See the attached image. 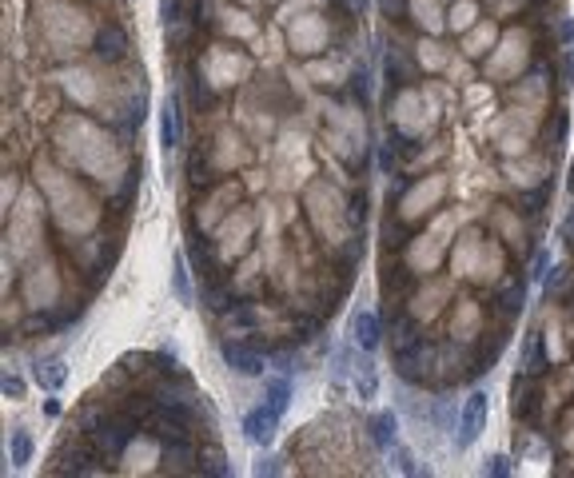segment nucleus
<instances>
[{"label": "nucleus", "instance_id": "nucleus-27", "mask_svg": "<svg viewBox=\"0 0 574 478\" xmlns=\"http://www.w3.org/2000/svg\"><path fill=\"white\" fill-rule=\"evenodd\" d=\"M547 187H535V192H527V196H522V212H527V215H539L542 212V207H547Z\"/></svg>", "mask_w": 574, "mask_h": 478}, {"label": "nucleus", "instance_id": "nucleus-15", "mask_svg": "<svg viewBox=\"0 0 574 478\" xmlns=\"http://www.w3.org/2000/svg\"><path fill=\"white\" fill-rule=\"evenodd\" d=\"M268 406L284 418V411L291 406V383H287V378H271V383H268Z\"/></svg>", "mask_w": 574, "mask_h": 478}, {"label": "nucleus", "instance_id": "nucleus-24", "mask_svg": "<svg viewBox=\"0 0 574 478\" xmlns=\"http://www.w3.org/2000/svg\"><path fill=\"white\" fill-rule=\"evenodd\" d=\"M196 474H231V463L224 454H204V463L196 458Z\"/></svg>", "mask_w": 574, "mask_h": 478}, {"label": "nucleus", "instance_id": "nucleus-30", "mask_svg": "<svg viewBox=\"0 0 574 478\" xmlns=\"http://www.w3.org/2000/svg\"><path fill=\"white\" fill-rule=\"evenodd\" d=\"M567 283H570V267H555L550 279H547V295H559Z\"/></svg>", "mask_w": 574, "mask_h": 478}, {"label": "nucleus", "instance_id": "nucleus-29", "mask_svg": "<svg viewBox=\"0 0 574 478\" xmlns=\"http://www.w3.org/2000/svg\"><path fill=\"white\" fill-rule=\"evenodd\" d=\"M419 60H423L427 68H439V64H443V53H439L435 40H423V44H419Z\"/></svg>", "mask_w": 574, "mask_h": 478}, {"label": "nucleus", "instance_id": "nucleus-6", "mask_svg": "<svg viewBox=\"0 0 574 478\" xmlns=\"http://www.w3.org/2000/svg\"><path fill=\"white\" fill-rule=\"evenodd\" d=\"M219 355H224V363L231 367V371H239V375H259V371H264V358H259V351L236 343V339H224V343H219Z\"/></svg>", "mask_w": 574, "mask_h": 478}, {"label": "nucleus", "instance_id": "nucleus-19", "mask_svg": "<svg viewBox=\"0 0 574 478\" xmlns=\"http://www.w3.org/2000/svg\"><path fill=\"white\" fill-rule=\"evenodd\" d=\"M188 96H191V104H196V112H208L211 108V88H208L204 76H188Z\"/></svg>", "mask_w": 574, "mask_h": 478}, {"label": "nucleus", "instance_id": "nucleus-11", "mask_svg": "<svg viewBox=\"0 0 574 478\" xmlns=\"http://www.w3.org/2000/svg\"><path fill=\"white\" fill-rule=\"evenodd\" d=\"M351 331H355V343L364 347V351H375V347H379V319L371 311H355V319H351Z\"/></svg>", "mask_w": 574, "mask_h": 478}, {"label": "nucleus", "instance_id": "nucleus-21", "mask_svg": "<svg viewBox=\"0 0 574 478\" xmlns=\"http://www.w3.org/2000/svg\"><path fill=\"white\" fill-rule=\"evenodd\" d=\"M491 44H495V24L475 28V33H471V40H467V56H482Z\"/></svg>", "mask_w": 574, "mask_h": 478}, {"label": "nucleus", "instance_id": "nucleus-28", "mask_svg": "<svg viewBox=\"0 0 574 478\" xmlns=\"http://www.w3.org/2000/svg\"><path fill=\"white\" fill-rule=\"evenodd\" d=\"M435 423H439V431H451V423H455V406L447 398H435Z\"/></svg>", "mask_w": 574, "mask_h": 478}, {"label": "nucleus", "instance_id": "nucleus-38", "mask_svg": "<svg viewBox=\"0 0 574 478\" xmlns=\"http://www.w3.org/2000/svg\"><path fill=\"white\" fill-rule=\"evenodd\" d=\"M562 235L574 239V212H570V219H567V227H562Z\"/></svg>", "mask_w": 574, "mask_h": 478}, {"label": "nucleus", "instance_id": "nucleus-34", "mask_svg": "<svg viewBox=\"0 0 574 478\" xmlns=\"http://www.w3.org/2000/svg\"><path fill=\"white\" fill-rule=\"evenodd\" d=\"M5 395L8 398H24V383L16 375H5Z\"/></svg>", "mask_w": 574, "mask_h": 478}, {"label": "nucleus", "instance_id": "nucleus-8", "mask_svg": "<svg viewBox=\"0 0 574 478\" xmlns=\"http://www.w3.org/2000/svg\"><path fill=\"white\" fill-rule=\"evenodd\" d=\"M407 13L423 33H431V36H439L443 28H447V20H443V13L435 8V0H407Z\"/></svg>", "mask_w": 574, "mask_h": 478}, {"label": "nucleus", "instance_id": "nucleus-35", "mask_svg": "<svg viewBox=\"0 0 574 478\" xmlns=\"http://www.w3.org/2000/svg\"><path fill=\"white\" fill-rule=\"evenodd\" d=\"M559 36H562V44H574V20H562V24H559Z\"/></svg>", "mask_w": 574, "mask_h": 478}, {"label": "nucleus", "instance_id": "nucleus-20", "mask_svg": "<svg viewBox=\"0 0 574 478\" xmlns=\"http://www.w3.org/2000/svg\"><path fill=\"white\" fill-rule=\"evenodd\" d=\"M407 219L403 215H395V219H387V224H383V247H403L407 244Z\"/></svg>", "mask_w": 574, "mask_h": 478}, {"label": "nucleus", "instance_id": "nucleus-12", "mask_svg": "<svg viewBox=\"0 0 574 478\" xmlns=\"http://www.w3.org/2000/svg\"><path fill=\"white\" fill-rule=\"evenodd\" d=\"M64 378H68L64 358H44V363H36V383L44 387V391H56Z\"/></svg>", "mask_w": 574, "mask_h": 478}, {"label": "nucleus", "instance_id": "nucleus-7", "mask_svg": "<svg viewBox=\"0 0 574 478\" xmlns=\"http://www.w3.org/2000/svg\"><path fill=\"white\" fill-rule=\"evenodd\" d=\"M92 53L104 60V64H116V60H124V53H128V36H124V28H116V24H100Z\"/></svg>", "mask_w": 574, "mask_h": 478}, {"label": "nucleus", "instance_id": "nucleus-14", "mask_svg": "<svg viewBox=\"0 0 574 478\" xmlns=\"http://www.w3.org/2000/svg\"><path fill=\"white\" fill-rule=\"evenodd\" d=\"M395 415L391 411H383L371 418V438H375V446H395Z\"/></svg>", "mask_w": 574, "mask_h": 478}, {"label": "nucleus", "instance_id": "nucleus-33", "mask_svg": "<svg viewBox=\"0 0 574 478\" xmlns=\"http://www.w3.org/2000/svg\"><path fill=\"white\" fill-rule=\"evenodd\" d=\"M487 471H491V474H495V478H502V474H511V458H507V454H495V458H491V466H487Z\"/></svg>", "mask_w": 574, "mask_h": 478}, {"label": "nucleus", "instance_id": "nucleus-2", "mask_svg": "<svg viewBox=\"0 0 574 478\" xmlns=\"http://www.w3.org/2000/svg\"><path fill=\"white\" fill-rule=\"evenodd\" d=\"M482 426H487V395L475 391V395H467V403H462V418H459V446H462V451L479 443Z\"/></svg>", "mask_w": 574, "mask_h": 478}, {"label": "nucleus", "instance_id": "nucleus-25", "mask_svg": "<svg viewBox=\"0 0 574 478\" xmlns=\"http://www.w3.org/2000/svg\"><path fill=\"white\" fill-rule=\"evenodd\" d=\"M375 395V367L367 358H359V398H371Z\"/></svg>", "mask_w": 574, "mask_h": 478}, {"label": "nucleus", "instance_id": "nucleus-32", "mask_svg": "<svg viewBox=\"0 0 574 478\" xmlns=\"http://www.w3.org/2000/svg\"><path fill=\"white\" fill-rule=\"evenodd\" d=\"M176 8H180V0H160V20H164V24H176Z\"/></svg>", "mask_w": 574, "mask_h": 478}, {"label": "nucleus", "instance_id": "nucleus-10", "mask_svg": "<svg viewBox=\"0 0 574 478\" xmlns=\"http://www.w3.org/2000/svg\"><path fill=\"white\" fill-rule=\"evenodd\" d=\"M160 144H164V152L180 148V112H176V100H164V108H160Z\"/></svg>", "mask_w": 574, "mask_h": 478}, {"label": "nucleus", "instance_id": "nucleus-26", "mask_svg": "<svg viewBox=\"0 0 574 478\" xmlns=\"http://www.w3.org/2000/svg\"><path fill=\"white\" fill-rule=\"evenodd\" d=\"M172 287H176L180 303H191V287H188V267H184V259H176V275H172Z\"/></svg>", "mask_w": 574, "mask_h": 478}, {"label": "nucleus", "instance_id": "nucleus-31", "mask_svg": "<svg viewBox=\"0 0 574 478\" xmlns=\"http://www.w3.org/2000/svg\"><path fill=\"white\" fill-rule=\"evenodd\" d=\"M547 267H550V255H547V247H539L535 263H530V279H547Z\"/></svg>", "mask_w": 574, "mask_h": 478}, {"label": "nucleus", "instance_id": "nucleus-16", "mask_svg": "<svg viewBox=\"0 0 574 478\" xmlns=\"http://www.w3.org/2000/svg\"><path fill=\"white\" fill-rule=\"evenodd\" d=\"M475 16H479V5H475V0H459V5L451 8V16H447L451 33H462V28H471V24H475Z\"/></svg>", "mask_w": 574, "mask_h": 478}, {"label": "nucleus", "instance_id": "nucleus-4", "mask_svg": "<svg viewBox=\"0 0 574 478\" xmlns=\"http://www.w3.org/2000/svg\"><path fill=\"white\" fill-rule=\"evenodd\" d=\"M443 196V176H427V184L423 187H415V192H407L403 196V204H399V215L407 219H419V215H427L431 212V204Z\"/></svg>", "mask_w": 574, "mask_h": 478}, {"label": "nucleus", "instance_id": "nucleus-37", "mask_svg": "<svg viewBox=\"0 0 574 478\" xmlns=\"http://www.w3.org/2000/svg\"><path fill=\"white\" fill-rule=\"evenodd\" d=\"M344 5H347L355 16H359V13H364V8H367V0H344Z\"/></svg>", "mask_w": 574, "mask_h": 478}, {"label": "nucleus", "instance_id": "nucleus-3", "mask_svg": "<svg viewBox=\"0 0 574 478\" xmlns=\"http://www.w3.org/2000/svg\"><path fill=\"white\" fill-rule=\"evenodd\" d=\"M324 40H327V28H324V20H319L316 13H304V20H296V24H291V48H296L299 56L319 53V48H324Z\"/></svg>", "mask_w": 574, "mask_h": 478}, {"label": "nucleus", "instance_id": "nucleus-17", "mask_svg": "<svg viewBox=\"0 0 574 478\" xmlns=\"http://www.w3.org/2000/svg\"><path fill=\"white\" fill-rule=\"evenodd\" d=\"M188 259H191V267H196L199 279H211V255H208L204 239H188Z\"/></svg>", "mask_w": 574, "mask_h": 478}, {"label": "nucleus", "instance_id": "nucleus-1", "mask_svg": "<svg viewBox=\"0 0 574 478\" xmlns=\"http://www.w3.org/2000/svg\"><path fill=\"white\" fill-rule=\"evenodd\" d=\"M140 431V426L132 423V418H100V423L92 426V431H88V435H92V446H96V451L100 454H108V458H116L120 451H124V446H128V438H132Z\"/></svg>", "mask_w": 574, "mask_h": 478}, {"label": "nucleus", "instance_id": "nucleus-23", "mask_svg": "<svg viewBox=\"0 0 574 478\" xmlns=\"http://www.w3.org/2000/svg\"><path fill=\"white\" fill-rule=\"evenodd\" d=\"M188 172H191V184H196V187H208L211 184V179H216V176H211V167H208V159H204V152H191V159H188Z\"/></svg>", "mask_w": 574, "mask_h": 478}, {"label": "nucleus", "instance_id": "nucleus-5", "mask_svg": "<svg viewBox=\"0 0 574 478\" xmlns=\"http://www.w3.org/2000/svg\"><path fill=\"white\" fill-rule=\"evenodd\" d=\"M276 426H279V415L271 411L268 403L244 415V438H248V443H256V446H268L271 438H276Z\"/></svg>", "mask_w": 574, "mask_h": 478}, {"label": "nucleus", "instance_id": "nucleus-13", "mask_svg": "<svg viewBox=\"0 0 574 478\" xmlns=\"http://www.w3.org/2000/svg\"><path fill=\"white\" fill-rule=\"evenodd\" d=\"M547 371V358H542V343H539V335H530L527 339V347H522V375H542Z\"/></svg>", "mask_w": 574, "mask_h": 478}, {"label": "nucleus", "instance_id": "nucleus-36", "mask_svg": "<svg viewBox=\"0 0 574 478\" xmlns=\"http://www.w3.org/2000/svg\"><path fill=\"white\" fill-rule=\"evenodd\" d=\"M562 84H574V56L562 60Z\"/></svg>", "mask_w": 574, "mask_h": 478}, {"label": "nucleus", "instance_id": "nucleus-18", "mask_svg": "<svg viewBox=\"0 0 574 478\" xmlns=\"http://www.w3.org/2000/svg\"><path fill=\"white\" fill-rule=\"evenodd\" d=\"M8 454H13V463H16V466H24L28 458H33V435L20 431V426H16V431H13V443H8Z\"/></svg>", "mask_w": 574, "mask_h": 478}, {"label": "nucleus", "instance_id": "nucleus-22", "mask_svg": "<svg viewBox=\"0 0 574 478\" xmlns=\"http://www.w3.org/2000/svg\"><path fill=\"white\" fill-rule=\"evenodd\" d=\"M399 132H387L383 136V144H379V164H383V172H391L395 167V156H399Z\"/></svg>", "mask_w": 574, "mask_h": 478}, {"label": "nucleus", "instance_id": "nucleus-9", "mask_svg": "<svg viewBox=\"0 0 574 478\" xmlns=\"http://www.w3.org/2000/svg\"><path fill=\"white\" fill-rule=\"evenodd\" d=\"M522 299H527V283H522V279H507V283L499 287V295H495V311L502 319L519 315L522 311Z\"/></svg>", "mask_w": 574, "mask_h": 478}]
</instances>
